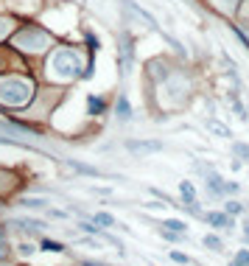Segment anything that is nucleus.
<instances>
[{
    "label": "nucleus",
    "mask_w": 249,
    "mask_h": 266,
    "mask_svg": "<svg viewBox=\"0 0 249 266\" xmlns=\"http://www.w3.org/2000/svg\"><path fill=\"white\" fill-rule=\"evenodd\" d=\"M93 224H101V227H112V224H115V219H112L109 213H95V216H93Z\"/></svg>",
    "instance_id": "2eb2a0df"
},
{
    "label": "nucleus",
    "mask_w": 249,
    "mask_h": 266,
    "mask_svg": "<svg viewBox=\"0 0 249 266\" xmlns=\"http://www.w3.org/2000/svg\"><path fill=\"white\" fill-rule=\"evenodd\" d=\"M235 261H238L241 266H249V252H247V249H241V252H238V258H235Z\"/></svg>",
    "instance_id": "4be33fe9"
},
{
    "label": "nucleus",
    "mask_w": 249,
    "mask_h": 266,
    "mask_svg": "<svg viewBox=\"0 0 249 266\" xmlns=\"http://www.w3.org/2000/svg\"><path fill=\"white\" fill-rule=\"evenodd\" d=\"M14 227H20V230H26V232H39L45 227L42 222H34V219H14Z\"/></svg>",
    "instance_id": "6e6552de"
},
{
    "label": "nucleus",
    "mask_w": 249,
    "mask_h": 266,
    "mask_svg": "<svg viewBox=\"0 0 249 266\" xmlns=\"http://www.w3.org/2000/svg\"><path fill=\"white\" fill-rule=\"evenodd\" d=\"M163 227H165V230H171V232H182V235H185V230H188L185 222H179V219H165Z\"/></svg>",
    "instance_id": "ddd939ff"
},
{
    "label": "nucleus",
    "mask_w": 249,
    "mask_h": 266,
    "mask_svg": "<svg viewBox=\"0 0 249 266\" xmlns=\"http://www.w3.org/2000/svg\"><path fill=\"white\" fill-rule=\"evenodd\" d=\"M126 149L132 154H154V152H163V143L160 140H129Z\"/></svg>",
    "instance_id": "7ed1b4c3"
},
{
    "label": "nucleus",
    "mask_w": 249,
    "mask_h": 266,
    "mask_svg": "<svg viewBox=\"0 0 249 266\" xmlns=\"http://www.w3.org/2000/svg\"><path fill=\"white\" fill-rule=\"evenodd\" d=\"M53 70H56L59 76H65V78L76 76L78 70H81L78 53H76V51H70V48H62V51H56V56H53Z\"/></svg>",
    "instance_id": "f257e3e1"
},
{
    "label": "nucleus",
    "mask_w": 249,
    "mask_h": 266,
    "mask_svg": "<svg viewBox=\"0 0 249 266\" xmlns=\"http://www.w3.org/2000/svg\"><path fill=\"white\" fill-rule=\"evenodd\" d=\"M224 193H238V185L235 182H224Z\"/></svg>",
    "instance_id": "b1692460"
},
{
    "label": "nucleus",
    "mask_w": 249,
    "mask_h": 266,
    "mask_svg": "<svg viewBox=\"0 0 249 266\" xmlns=\"http://www.w3.org/2000/svg\"><path fill=\"white\" fill-rule=\"evenodd\" d=\"M70 165H73V168H76V171H81V174H90V177H101V171H95V168H90V165L73 163V160H70Z\"/></svg>",
    "instance_id": "a211bd4d"
},
{
    "label": "nucleus",
    "mask_w": 249,
    "mask_h": 266,
    "mask_svg": "<svg viewBox=\"0 0 249 266\" xmlns=\"http://www.w3.org/2000/svg\"><path fill=\"white\" fill-rule=\"evenodd\" d=\"M207 129H210V132H215L218 138H232V132L224 126V123H218V120H207Z\"/></svg>",
    "instance_id": "9b49d317"
},
{
    "label": "nucleus",
    "mask_w": 249,
    "mask_h": 266,
    "mask_svg": "<svg viewBox=\"0 0 249 266\" xmlns=\"http://www.w3.org/2000/svg\"><path fill=\"white\" fill-rule=\"evenodd\" d=\"M232 152L238 157H244V160H249V146H244V143H232Z\"/></svg>",
    "instance_id": "6ab92c4d"
},
{
    "label": "nucleus",
    "mask_w": 249,
    "mask_h": 266,
    "mask_svg": "<svg viewBox=\"0 0 249 266\" xmlns=\"http://www.w3.org/2000/svg\"><path fill=\"white\" fill-rule=\"evenodd\" d=\"M179 193L185 199V205H196V190H193L190 182H179Z\"/></svg>",
    "instance_id": "1a4fd4ad"
},
{
    "label": "nucleus",
    "mask_w": 249,
    "mask_h": 266,
    "mask_svg": "<svg viewBox=\"0 0 249 266\" xmlns=\"http://www.w3.org/2000/svg\"><path fill=\"white\" fill-rule=\"evenodd\" d=\"M224 213L238 216V213H244V205H241V202H227V205H224Z\"/></svg>",
    "instance_id": "dca6fc26"
},
{
    "label": "nucleus",
    "mask_w": 249,
    "mask_h": 266,
    "mask_svg": "<svg viewBox=\"0 0 249 266\" xmlns=\"http://www.w3.org/2000/svg\"><path fill=\"white\" fill-rule=\"evenodd\" d=\"M244 232H249V222H247V224H244Z\"/></svg>",
    "instance_id": "bb28decb"
},
{
    "label": "nucleus",
    "mask_w": 249,
    "mask_h": 266,
    "mask_svg": "<svg viewBox=\"0 0 249 266\" xmlns=\"http://www.w3.org/2000/svg\"><path fill=\"white\" fill-rule=\"evenodd\" d=\"M207 190L213 193V196H224V180L218 177V174H207Z\"/></svg>",
    "instance_id": "0eeeda50"
},
{
    "label": "nucleus",
    "mask_w": 249,
    "mask_h": 266,
    "mask_svg": "<svg viewBox=\"0 0 249 266\" xmlns=\"http://www.w3.org/2000/svg\"><path fill=\"white\" fill-rule=\"evenodd\" d=\"M230 266H241V264H238V261H232V264H230Z\"/></svg>",
    "instance_id": "cd10ccee"
},
{
    "label": "nucleus",
    "mask_w": 249,
    "mask_h": 266,
    "mask_svg": "<svg viewBox=\"0 0 249 266\" xmlns=\"http://www.w3.org/2000/svg\"><path fill=\"white\" fill-rule=\"evenodd\" d=\"M87 107H90V115H101V112H104V98L90 95V98H87Z\"/></svg>",
    "instance_id": "f8f14e48"
},
{
    "label": "nucleus",
    "mask_w": 249,
    "mask_h": 266,
    "mask_svg": "<svg viewBox=\"0 0 249 266\" xmlns=\"http://www.w3.org/2000/svg\"><path fill=\"white\" fill-rule=\"evenodd\" d=\"M20 252H23V255H31V252H34V247H31V244H20Z\"/></svg>",
    "instance_id": "393cba45"
},
{
    "label": "nucleus",
    "mask_w": 249,
    "mask_h": 266,
    "mask_svg": "<svg viewBox=\"0 0 249 266\" xmlns=\"http://www.w3.org/2000/svg\"><path fill=\"white\" fill-rule=\"evenodd\" d=\"M42 249H45V252H65V247H62L59 241H51V238L42 241Z\"/></svg>",
    "instance_id": "f3484780"
},
{
    "label": "nucleus",
    "mask_w": 249,
    "mask_h": 266,
    "mask_svg": "<svg viewBox=\"0 0 249 266\" xmlns=\"http://www.w3.org/2000/svg\"><path fill=\"white\" fill-rule=\"evenodd\" d=\"M0 98L9 101V104H26L28 98H31V87H28L26 81H14V78L0 81Z\"/></svg>",
    "instance_id": "f03ea898"
},
{
    "label": "nucleus",
    "mask_w": 249,
    "mask_h": 266,
    "mask_svg": "<svg viewBox=\"0 0 249 266\" xmlns=\"http://www.w3.org/2000/svg\"><path fill=\"white\" fill-rule=\"evenodd\" d=\"M207 219V224H213V227H221V230H232L235 224H232V219L227 213H207L205 216Z\"/></svg>",
    "instance_id": "423d86ee"
},
{
    "label": "nucleus",
    "mask_w": 249,
    "mask_h": 266,
    "mask_svg": "<svg viewBox=\"0 0 249 266\" xmlns=\"http://www.w3.org/2000/svg\"><path fill=\"white\" fill-rule=\"evenodd\" d=\"M9 255V241H6V230H0V258Z\"/></svg>",
    "instance_id": "aec40b11"
},
{
    "label": "nucleus",
    "mask_w": 249,
    "mask_h": 266,
    "mask_svg": "<svg viewBox=\"0 0 249 266\" xmlns=\"http://www.w3.org/2000/svg\"><path fill=\"white\" fill-rule=\"evenodd\" d=\"M81 266H107V264H95V261H84Z\"/></svg>",
    "instance_id": "a878e982"
},
{
    "label": "nucleus",
    "mask_w": 249,
    "mask_h": 266,
    "mask_svg": "<svg viewBox=\"0 0 249 266\" xmlns=\"http://www.w3.org/2000/svg\"><path fill=\"white\" fill-rule=\"evenodd\" d=\"M20 205H23V207H45L48 202H45V199H23Z\"/></svg>",
    "instance_id": "412c9836"
},
{
    "label": "nucleus",
    "mask_w": 249,
    "mask_h": 266,
    "mask_svg": "<svg viewBox=\"0 0 249 266\" xmlns=\"http://www.w3.org/2000/svg\"><path fill=\"white\" fill-rule=\"evenodd\" d=\"M171 258L177 261V264H190V258H188V255H182V252H171Z\"/></svg>",
    "instance_id": "5701e85b"
},
{
    "label": "nucleus",
    "mask_w": 249,
    "mask_h": 266,
    "mask_svg": "<svg viewBox=\"0 0 249 266\" xmlns=\"http://www.w3.org/2000/svg\"><path fill=\"white\" fill-rule=\"evenodd\" d=\"M118 118L120 120H132V107L126 101V95H120L118 98Z\"/></svg>",
    "instance_id": "9d476101"
},
{
    "label": "nucleus",
    "mask_w": 249,
    "mask_h": 266,
    "mask_svg": "<svg viewBox=\"0 0 249 266\" xmlns=\"http://www.w3.org/2000/svg\"><path fill=\"white\" fill-rule=\"evenodd\" d=\"M202 241H205V247L213 249V252H221V249H224V244H221V238H218V235H205Z\"/></svg>",
    "instance_id": "4468645a"
},
{
    "label": "nucleus",
    "mask_w": 249,
    "mask_h": 266,
    "mask_svg": "<svg viewBox=\"0 0 249 266\" xmlns=\"http://www.w3.org/2000/svg\"><path fill=\"white\" fill-rule=\"evenodd\" d=\"M132 37L129 34H120V68H123V76H129L132 70Z\"/></svg>",
    "instance_id": "39448f33"
},
{
    "label": "nucleus",
    "mask_w": 249,
    "mask_h": 266,
    "mask_svg": "<svg viewBox=\"0 0 249 266\" xmlns=\"http://www.w3.org/2000/svg\"><path fill=\"white\" fill-rule=\"evenodd\" d=\"M120 6H123V11H126V14H132V17L143 20V23H146L148 28H157V20L151 17V14H148L146 9H140L138 3H132V0H120Z\"/></svg>",
    "instance_id": "20e7f679"
}]
</instances>
